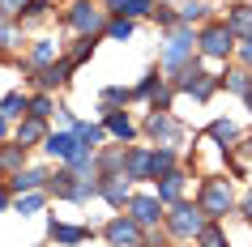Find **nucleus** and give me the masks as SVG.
<instances>
[{"label":"nucleus","instance_id":"nucleus-1","mask_svg":"<svg viewBox=\"0 0 252 247\" xmlns=\"http://www.w3.org/2000/svg\"><path fill=\"white\" fill-rule=\"evenodd\" d=\"M197 34H192V26H175L162 34V47H158V68L162 73H180V68H188L192 60H197Z\"/></svg>","mask_w":252,"mask_h":247},{"label":"nucleus","instance_id":"nucleus-2","mask_svg":"<svg viewBox=\"0 0 252 247\" xmlns=\"http://www.w3.org/2000/svg\"><path fill=\"white\" fill-rule=\"evenodd\" d=\"M197 205H201V213L210 221H222L226 213L239 209V200H235V188H231L226 175H205L201 188H197Z\"/></svg>","mask_w":252,"mask_h":247},{"label":"nucleus","instance_id":"nucleus-3","mask_svg":"<svg viewBox=\"0 0 252 247\" xmlns=\"http://www.w3.org/2000/svg\"><path fill=\"white\" fill-rule=\"evenodd\" d=\"M205 226H210V218L201 213L197 200H180V205H171V209H167V218H162V234H167V239H180V243L197 239Z\"/></svg>","mask_w":252,"mask_h":247},{"label":"nucleus","instance_id":"nucleus-4","mask_svg":"<svg viewBox=\"0 0 252 247\" xmlns=\"http://www.w3.org/2000/svg\"><path fill=\"white\" fill-rule=\"evenodd\" d=\"M235 47H239L235 30L226 26V22H218V17L205 22V26L197 30V52H201V60H231Z\"/></svg>","mask_w":252,"mask_h":247},{"label":"nucleus","instance_id":"nucleus-5","mask_svg":"<svg viewBox=\"0 0 252 247\" xmlns=\"http://www.w3.org/2000/svg\"><path fill=\"white\" fill-rule=\"evenodd\" d=\"M171 85H175V94H188L192 103H210V98H214V90H218L222 81L214 77V73H205V68H201L197 60H192L188 68H180V73L171 77Z\"/></svg>","mask_w":252,"mask_h":247},{"label":"nucleus","instance_id":"nucleus-6","mask_svg":"<svg viewBox=\"0 0 252 247\" xmlns=\"http://www.w3.org/2000/svg\"><path fill=\"white\" fill-rule=\"evenodd\" d=\"M64 22L77 30V34H98V39H103L111 13H107L103 4H94V0H73V4H68V13H64Z\"/></svg>","mask_w":252,"mask_h":247},{"label":"nucleus","instance_id":"nucleus-7","mask_svg":"<svg viewBox=\"0 0 252 247\" xmlns=\"http://www.w3.org/2000/svg\"><path fill=\"white\" fill-rule=\"evenodd\" d=\"M141 132H146L154 145H171V149H180V141H184V124H180L171 111H150V115L141 119Z\"/></svg>","mask_w":252,"mask_h":247},{"label":"nucleus","instance_id":"nucleus-8","mask_svg":"<svg viewBox=\"0 0 252 247\" xmlns=\"http://www.w3.org/2000/svg\"><path fill=\"white\" fill-rule=\"evenodd\" d=\"M124 213H128L141 230H158L162 218H167V205H162L154 192H137L133 200H128V209H124Z\"/></svg>","mask_w":252,"mask_h":247},{"label":"nucleus","instance_id":"nucleus-9","mask_svg":"<svg viewBox=\"0 0 252 247\" xmlns=\"http://www.w3.org/2000/svg\"><path fill=\"white\" fill-rule=\"evenodd\" d=\"M103 239H107V247H146V230H141L128 213H116V218L107 221Z\"/></svg>","mask_w":252,"mask_h":247},{"label":"nucleus","instance_id":"nucleus-10","mask_svg":"<svg viewBox=\"0 0 252 247\" xmlns=\"http://www.w3.org/2000/svg\"><path fill=\"white\" fill-rule=\"evenodd\" d=\"M73 73H77V68L68 64V55L64 60H56L52 68H34V77H30V85H34V94H56V90H64L68 81H73Z\"/></svg>","mask_w":252,"mask_h":247},{"label":"nucleus","instance_id":"nucleus-11","mask_svg":"<svg viewBox=\"0 0 252 247\" xmlns=\"http://www.w3.org/2000/svg\"><path fill=\"white\" fill-rule=\"evenodd\" d=\"M98 196H103L107 205L111 209H120V213H124V209H128V200H133V179H128V175H98Z\"/></svg>","mask_w":252,"mask_h":247},{"label":"nucleus","instance_id":"nucleus-12","mask_svg":"<svg viewBox=\"0 0 252 247\" xmlns=\"http://www.w3.org/2000/svg\"><path fill=\"white\" fill-rule=\"evenodd\" d=\"M81 149H86V145H81V137H77V132H52V137L43 141V154H47V158H56L60 166H68V162H73V158H77Z\"/></svg>","mask_w":252,"mask_h":247},{"label":"nucleus","instance_id":"nucleus-13","mask_svg":"<svg viewBox=\"0 0 252 247\" xmlns=\"http://www.w3.org/2000/svg\"><path fill=\"white\" fill-rule=\"evenodd\" d=\"M150 158H154V145H128V149H124V175H128L133 183L154 179V166H150Z\"/></svg>","mask_w":252,"mask_h":247},{"label":"nucleus","instance_id":"nucleus-14","mask_svg":"<svg viewBox=\"0 0 252 247\" xmlns=\"http://www.w3.org/2000/svg\"><path fill=\"white\" fill-rule=\"evenodd\" d=\"M98 111H103V128H107V137H111V141L116 145H128V141H137V124H133V115H128V111H111V107H98Z\"/></svg>","mask_w":252,"mask_h":247},{"label":"nucleus","instance_id":"nucleus-15","mask_svg":"<svg viewBox=\"0 0 252 247\" xmlns=\"http://www.w3.org/2000/svg\"><path fill=\"white\" fill-rule=\"evenodd\" d=\"M188 170L184 166H175L171 175H162V179H154V196H158L162 205L171 209V205H180V200H188Z\"/></svg>","mask_w":252,"mask_h":247},{"label":"nucleus","instance_id":"nucleus-16","mask_svg":"<svg viewBox=\"0 0 252 247\" xmlns=\"http://www.w3.org/2000/svg\"><path fill=\"white\" fill-rule=\"evenodd\" d=\"M47 179H52V170L47 166H26L9 175V192L13 196H26V192H47Z\"/></svg>","mask_w":252,"mask_h":247},{"label":"nucleus","instance_id":"nucleus-17","mask_svg":"<svg viewBox=\"0 0 252 247\" xmlns=\"http://www.w3.org/2000/svg\"><path fill=\"white\" fill-rule=\"evenodd\" d=\"M47 239H52L56 247H77L90 239V226H68V221H60L52 213V221H47Z\"/></svg>","mask_w":252,"mask_h":247},{"label":"nucleus","instance_id":"nucleus-18","mask_svg":"<svg viewBox=\"0 0 252 247\" xmlns=\"http://www.w3.org/2000/svg\"><path fill=\"white\" fill-rule=\"evenodd\" d=\"M47 137H52V132H47V119H34V115L17 119V128H13V141H17V145H26V149L43 145Z\"/></svg>","mask_w":252,"mask_h":247},{"label":"nucleus","instance_id":"nucleus-19","mask_svg":"<svg viewBox=\"0 0 252 247\" xmlns=\"http://www.w3.org/2000/svg\"><path fill=\"white\" fill-rule=\"evenodd\" d=\"M56 60H64V47H60L56 39H34L30 43V55H26L30 68H52Z\"/></svg>","mask_w":252,"mask_h":247},{"label":"nucleus","instance_id":"nucleus-20","mask_svg":"<svg viewBox=\"0 0 252 247\" xmlns=\"http://www.w3.org/2000/svg\"><path fill=\"white\" fill-rule=\"evenodd\" d=\"M81 175L73 166H56L52 179H47V196H56V200H73V192H77Z\"/></svg>","mask_w":252,"mask_h":247},{"label":"nucleus","instance_id":"nucleus-21","mask_svg":"<svg viewBox=\"0 0 252 247\" xmlns=\"http://www.w3.org/2000/svg\"><path fill=\"white\" fill-rule=\"evenodd\" d=\"M26 158H30L26 145H17V141H4V145H0V170H4V175L26 170Z\"/></svg>","mask_w":252,"mask_h":247},{"label":"nucleus","instance_id":"nucleus-22","mask_svg":"<svg viewBox=\"0 0 252 247\" xmlns=\"http://www.w3.org/2000/svg\"><path fill=\"white\" fill-rule=\"evenodd\" d=\"M124 149L128 145H103L98 149V175H124Z\"/></svg>","mask_w":252,"mask_h":247},{"label":"nucleus","instance_id":"nucleus-23","mask_svg":"<svg viewBox=\"0 0 252 247\" xmlns=\"http://www.w3.org/2000/svg\"><path fill=\"white\" fill-rule=\"evenodd\" d=\"M175 13H180V26H192V22L205 26V22H214L205 0H180V4H175Z\"/></svg>","mask_w":252,"mask_h":247},{"label":"nucleus","instance_id":"nucleus-24","mask_svg":"<svg viewBox=\"0 0 252 247\" xmlns=\"http://www.w3.org/2000/svg\"><path fill=\"white\" fill-rule=\"evenodd\" d=\"M0 115H4V119H26L30 115V94L9 90L4 98H0Z\"/></svg>","mask_w":252,"mask_h":247},{"label":"nucleus","instance_id":"nucleus-25","mask_svg":"<svg viewBox=\"0 0 252 247\" xmlns=\"http://www.w3.org/2000/svg\"><path fill=\"white\" fill-rule=\"evenodd\" d=\"M226 26L235 30V39H252V4H231L226 9Z\"/></svg>","mask_w":252,"mask_h":247},{"label":"nucleus","instance_id":"nucleus-26","mask_svg":"<svg viewBox=\"0 0 252 247\" xmlns=\"http://www.w3.org/2000/svg\"><path fill=\"white\" fill-rule=\"evenodd\" d=\"M94 52H98V34H77V39H73V47H68L64 55H68V64H73V68H81Z\"/></svg>","mask_w":252,"mask_h":247},{"label":"nucleus","instance_id":"nucleus-27","mask_svg":"<svg viewBox=\"0 0 252 247\" xmlns=\"http://www.w3.org/2000/svg\"><path fill=\"white\" fill-rule=\"evenodd\" d=\"M150 166H154V179H162V175H171V170L180 166V154H175L171 145H154V158H150Z\"/></svg>","mask_w":252,"mask_h":247},{"label":"nucleus","instance_id":"nucleus-28","mask_svg":"<svg viewBox=\"0 0 252 247\" xmlns=\"http://www.w3.org/2000/svg\"><path fill=\"white\" fill-rule=\"evenodd\" d=\"M205 137H210V141H218L222 149H231V145L239 141V128L231 124V119H214L210 128H205Z\"/></svg>","mask_w":252,"mask_h":247},{"label":"nucleus","instance_id":"nucleus-29","mask_svg":"<svg viewBox=\"0 0 252 247\" xmlns=\"http://www.w3.org/2000/svg\"><path fill=\"white\" fill-rule=\"evenodd\" d=\"M218 81H222L231 94H248L252 90V68H244V64H239V68H226Z\"/></svg>","mask_w":252,"mask_h":247},{"label":"nucleus","instance_id":"nucleus-30","mask_svg":"<svg viewBox=\"0 0 252 247\" xmlns=\"http://www.w3.org/2000/svg\"><path fill=\"white\" fill-rule=\"evenodd\" d=\"M128 103H133V90H128V85H107V90L98 94V107H111V111H124Z\"/></svg>","mask_w":252,"mask_h":247},{"label":"nucleus","instance_id":"nucleus-31","mask_svg":"<svg viewBox=\"0 0 252 247\" xmlns=\"http://www.w3.org/2000/svg\"><path fill=\"white\" fill-rule=\"evenodd\" d=\"M73 132H77L81 145H86V149H94V154H98V149L107 145V128H103V124H77Z\"/></svg>","mask_w":252,"mask_h":247},{"label":"nucleus","instance_id":"nucleus-32","mask_svg":"<svg viewBox=\"0 0 252 247\" xmlns=\"http://www.w3.org/2000/svg\"><path fill=\"white\" fill-rule=\"evenodd\" d=\"M47 200H52L47 192H26V196H13V209L22 213V218H30V213H43Z\"/></svg>","mask_w":252,"mask_h":247},{"label":"nucleus","instance_id":"nucleus-33","mask_svg":"<svg viewBox=\"0 0 252 247\" xmlns=\"http://www.w3.org/2000/svg\"><path fill=\"white\" fill-rule=\"evenodd\" d=\"M133 34H137L133 17H111V22H107V30H103V39H111V43H128Z\"/></svg>","mask_w":252,"mask_h":247},{"label":"nucleus","instance_id":"nucleus-34","mask_svg":"<svg viewBox=\"0 0 252 247\" xmlns=\"http://www.w3.org/2000/svg\"><path fill=\"white\" fill-rule=\"evenodd\" d=\"M162 85H167V81H162V73H158V68H150L146 77H141V81L133 85V98H146V103H150V98H154V94H158Z\"/></svg>","mask_w":252,"mask_h":247},{"label":"nucleus","instance_id":"nucleus-35","mask_svg":"<svg viewBox=\"0 0 252 247\" xmlns=\"http://www.w3.org/2000/svg\"><path fill=\"white\" fill-rule=\"evenodd\" d=\"M197 247H231V239H226V230H222V221H210L205 230L192 239Z\"/></svg>","mask_w":252,"mask_h":247},{"label":"nucleus","instance_id":"nucleus-36","mask_svg":"<svg viewBox=\"0 0 252 247\" xmlns=\"http://www.w3.org/2000/svg\"><path fill=\"white\" fill-rule=\"evenodd\" d=\"M30 115L34 119H52L56 115V94H30Z\"/></svg>","mask_w":252,"mask_h":247},{"label":"nucleus","instance_id":"nucleus-37","mask_svg":"<svg viewBox=\"0 0 252 247\" xmlns=\"http://www.w3.org/2000/svg\"><path fill=\"white\" fill-rule=\"evenodd\" d=\"M150 17H154V26H162V34L180 26V13H175V4H162V0L154 4V13H150Z\"/></svg>","mask_w":252,"mask_h":247},{"label":"nucleus","instance_id":"nucleus-38","mask_svg":"<svg viewBox=\"0 0 252 247\" xmlns=\"http://www.w3.org/2000/svg\"><path fill=\"white\" fill-rule=\"evenodd\" d=\"M34 0H0V22H22Z\"/></svg>","mask_w":252,"mask_h":247},{"label":"nucleus","instance_id":"nucleus-39","mask_svg":"<svg viewBox=\"0 0 252 247\" xmlns=\"http://www.w3.org/2000/svg\"><path fill=\"white\" fill-rule=\"evenodd\" d=\"M22 43V22H0V52Z\"/></svg>","mask_w":252,"mask_h":247},{"label":"nucleus","instance_id":"nucleus-40","mask_svg":"<svg viewBox=\"0 0 252 247\" xmlns=\"http://www.w3.org/2000/svg\"><path fill=\"white\" fill-rule=\"evenodd\" d=\"M154 4H158V0H128L116 17H133V22H137V17H150V13H154Z\"/></svg>","mask_w":252,"mask_h":247},{"label":"nucleus","instance_id":"nucleus-41","mask_svg":"<svg viewBox=\"0 0 252 247\" xmlns=\"http://www.w3.org/2000/svg\"><path fill=\"white\" fill-rule=\"evenodd\" d=\"M235 60L244 68H252V39H239V47H235Z\"/></svg>","mask_w":252,"mask_h":247},{"label":"nucleus","instance_id":"nucleus-42","mask_svg":"<svg viewBox=\"0 0 252 247\" xmlns=\"http://www.w3.org/2000/svg\"><path fill=\"white\" fill-rule=\"evenodd\" d=\"M47 9H52L47 0H34V4H30V13L22 17V22H39V17H47Z\"/></svg>","mask_w":252,"mask_h":247},{"label":"nucleus","instance_id":"nucleus-43","mask_svg":"<svg viewBox=\"0 0 252 247\" xmlns=\"http://www.w3.org/2000/svg\"><path fill=\"white\" fill-rule=\"evenodd\" d=\"M235 213H239L244 221H252V188H248L244 196H239V209H235Z\"/></svg>","mask_w":252,"mask_h":247},{"label":"nucleus","instance_id":"nucleus-44","mask_svg":"<svg viewBox=\"0 0 252 247\" xmlns=\"http://www.w3.org/2000/svg\"><path fill=\"white\" fill-rule=\"evenodd\" d=\"M13 209V192H9V183H0V213H9Z\"/></svg>","mask_w":252,"mask_h":247},{"label":"nucleus","instance_id":"nucleus-45","mask_svg":"<svg viewBox=\"0 0 252 247\" xmlns=\"http://www.w3.org/2000/svg\"><path fill=\"white\" fill-rule=\"evenodd\" d=\"M4 141H13V128H9V119L0 115V145H4Z\"/></svg>","mask_w":252,"mask_h":247},{"label":"nucleus","instance_id":"nucleus-46","mask_svg":"<svg viewBox=\"0 0 252 247\" xmlns=\"http://www.w3.org/2000/svg\"><path fill=\"white\" fill-rule=\"evenodd\" d=\"M124 4H128V0H103V9H107V13H111V17H116L120 9H124Z\"/></svg>","mask_w":252,"mask_h":247},{"label":"nucleus","instance_id":"nucleus-47","mask_svg":"<svg viewBox=\"0 0 252 247\" xmlns=\"http://www.w3.org/2000/svg\"><path fill=\"white\" fill-rule=\"evenodd\" d=\"M244 158H252V137H248V141H244Z\"/></svg>","mask_w":252,"mask_h":247},{"label":"nucleus","instance_id":"nucleus-48","mask_svg":"<svg viewBox=\"0 0 252 247\" xmlns=\"http://www.w3.org/2000/svg\"><path fill=\"white\" fill-rule=\"evenodd\" d=\"M244 103H248V111H252V90H248V94H244Z\"/></svg>","mask_w":252,"mask_h":247},{"label":"nucleus","instance_id":"nucleus-49","mask_svg":"<svg viewBox=\"0 0 252 247\" xmlns=\"http://www.w3.org/2000/svg\"><path fill=\"white\" fill-rule=\"evenodd\" d=\"M0 183H9V175H4V170H0Z\"/></svg>","mask_w":252,"mask_h":247}]
</instances>
